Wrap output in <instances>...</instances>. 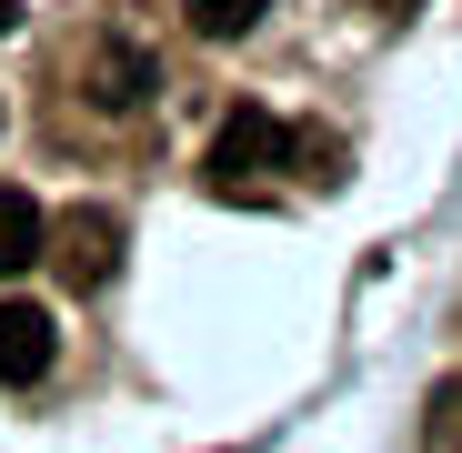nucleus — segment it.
I'll list each match as a JSON object with an SVG mask.
<instances>
[{"instance_id": "7", "label": "nucleus", "mask_w": 462, "mask_h": 453, "mask_svg": "<svg viewBox=\"0 0 462 453\" xmlns=\"http://www.w3.org/2000/svg\"><path fill=\"white\" fill-rule=\"evenodd\" d=\"M432 453H462V383L432 393Z\"/></svg>"}, {"instance_id": "1", "label": "nucleus", "mask_w": 462, "mask_h": 453, "mask_svg": "<svg viewBox=\"0 0 462 453\" xmlns=\"http://www.w3.org/2000/svg\"><path fill=\"white\" fill-rule=\"evenodd\" d=\"M41 262H51L70 292H101V282L121 272V212H101V202H70L60 222H41Z\"/></svg>"}, {"instance_id": "8", "label": "nucleus", "mask_w": 462, "mask_h": 453, "mask_svg": "<svg viewBox=\"0 0 462 453\" xmlns=\"http://www.w3.org/2000/svg\"><path fill=\"white\" fill-rule=\"evenodd\" d=\"M412 11H422V0H382V21H412Z\"/></svg>"}, {"instance_id": "6", "label": "nucleus", "mask_w": 462, "mask_h": 453, "mask_svg": "<svg viewBox=\"0 0 462 453\" xmlns=\"http://www.w3.org/2000/svg\"><path fill=\"white\" fill-rule=\"evenodd\" d=\"M262 11H272V0H181V21L201 41H242V31H262Z\"/></svg>"}, {"instance_id": "4", "label": "nucleus", "mask_w": 462, "mask_h": 453, "mask_svg": "<svg viewBox=\"0 0 462 453\" xmlns=\"http://www.w3.org/2000/svg\"><path fill=\"white\" fill-rule=\"evenodd\" d=\"M81 91H91L101 111H141L151 91H162V71H151L131 41H101V51H91V81H81Z\"/></svg>"}, {"instance_id": "2", "label": "nucleus", "mask_w": 462, "mask_h": 453, "mask_svg": "<svg viewBox=\"0 0 462 453\" xmlns=\"http://www.w3.org/2000/svg\"><path fill=\"white\" fill-rule=\"evenodd\" d=\"M272 162H282V121L242 101V111L211 131V162H201V172H211L221 192H242V182H252V172H272Z\"/></svg>"}, {"instance_id": "9", "label": "nucleus", "mask_w": 462, "mask_h": 453, "mask_svg": "<svg viewBox=\"0 0 462 453\" xmlns=\"http://www.w3.org/2000/svg\"><path fill=\"white\" fill-rule=\"evenodd\" d=\"M11 31H21V0H0V41H11Z\"/></svg>"}, {"instance_id": "3", "label": "nucleus", "mask_w": 462, "mask_h": 453, "mask_svg": "<svg viewBox=\"0 0 462 453\" xmlns=\"http://www.w3.org/2000/svg\"><path fill=\"white\" fill-rule=\"evenodd\" d=\"M51 363H60V323L41 313V302L0 292V383H41Z\"/></svg>"}, {"instance_id": "5", "label": "nucleus", "mask_w": 462, "mask_h": 453, "mask_svg": "<svg viewBox=\"0 0 462 453\" xmlns=\"http://www.w3.org/2000/svg\"><path fill=\"white\" fill-rule=\"evenodd\" d=\"M31 262H41V202L21 182H0V282L31 272Z\"/></svg>"}]
</instances>
